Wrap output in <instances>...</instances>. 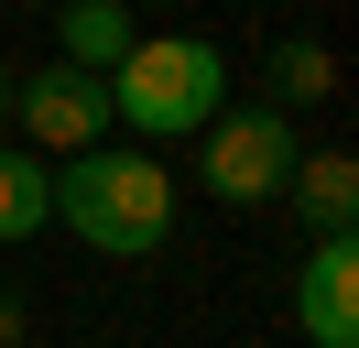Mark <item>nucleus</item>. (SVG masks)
Masks as SVG:
<instances>
[{"mask_svg": "<svg viewBox=\"0 0 359 348\" xmlns=\"http://www.w3.org/2000/svg\"><path fill=\"white\" fill-rule=\"evenodd\" d=\"M55 218H66L76 239H88L98 261H153L163 239H175V174H163L153 142H88L55 163Z\"/></svg>", "mask_w": 359, "mask_h": 348, "instance_id": "1", "label": "nucleus"}, {"mask_svg": "<svg viewBox=\"0 0 359 348\" xmlns=\"http://www.w3.org/2000/svg\"><path fill=\"white\" fill-rule=\"evenodd\" d=\"M218 98H229V55L207 33H131V55L109 65V120L131 142H196Z\"/></svg>", "mask_w": 359, "mask_h": 348, "instance_id": "2", "label": "nucleus"}, {"mask_svg": "<svg viewBox=\"0 0 359 348\" xmlns=\"http://www.w3.org/2000/svg\"><path fill=\"white\" fill-rule=\"evenodd\" d=\"M196 142H207V196H218V207H272L283 174H294V109H272V98H218Z\"/></svg>", "mask_w": 359, "mask_h": 348, "instance_id": "3", "label": "nucleus"}, {"mask_svg": "<svg viewBox=\"0 0 359 348\" xmlns=\"http://www.w3.org/2000/svg\"><path fill=\"white\" fill-rule=\"evenodd\" d=\"M11 130H22L33 152H55V163H66V152H88V142H109V76H98V65H33V76H11Z\"/></svg>", "mask_w": 359, "mask_h": 348, "instance_id": "4", "label": "nucleus"}, {"mask_svg": "<svg viewBox=\"0 0 359 348\" xmlns=\"http://www.w3.org/2000/svg\"><path fill=\"white\" fill-rule=\"evenodd\" d=\"M294 337L305 348H359V229L316 239L294 261Z\"/></svg>", "mask_w": 359, "mask_h": 348, "instance_id": "5", "label": "nucleus"}, {"mask_svg": "<svg viewBox=\"0 0 359 348\" xmlns=\"http://www.w3.org/2000/svg\"><path fill=\"white\" fill-rule=\"evenodd\" d=\"M283 196H294V218H305L316 239H337V229H359V163H348V152H294V174H283Z\"/></svg>", "mask_w": 359, "mask_h": 348, "instance_id": "6", "label": "nucleus"}, {"mask_svg": "<svg viewBox=\"0 0 359 348\" xmlns=\"http://www.w3.org/2000/svg\"><path fill=\"white\" fill-rule=\"evenodd\" d=\"M33 229H55V163L33 142H0V250Z\"/></svg>", "mask_w": 359, "mask_h": 348, "instance_id": "7", "label": "nucleus"}, {"mask_svg": "<svg viewBox=\"0 0 359 348\" xmlns=\"http://www.w3.org/2000/svg\"><path fill=\"white\" fill-rule=\"evenodd\" d=\"M262 98H272V109H327V98H337V55H327L316 33H283V44L262 55Z\"/></svg>", "mask_w": 359, "mask_h": 348, "instance_id": "8", "label": "nucleus"}, {"mask_svg": "<svg viewBox=\"0 0 359 348\" xmlns=\"http://www.w3.org/2000/svg\"><path fill=\"white\" fill-rule=\"evenodd\" d=\"M131 33H142V22L120 11V0H66V11H55V44H66V65H98V76L131 55Z\"/></svg>", "mask_w": 359, "mask_h": 348, "instance_id": "9", "label": "nucleus"}, {"mask_svg": "<svg viewBox=\"0 0 359 348\" xmlns=\"http://www.w3.org/2000/svg\"><path fill=\"white\" fill-rule=\"evenodd\" d=\"M22 326H33V316H22V294L0 283V348H22Z\"/></svg>", "mask_w": 359, "mask_h": 348, "instance_id": "10", "label": "nucleus"}, {"mask_svg": "<svg viewBox=\"0 0 359 348\" xmlns=\"http://www.w3.org/2000/svg\"><path fill=\"white\" fill-rule=\"evenodd\" d=\"M0 130H11V65H0Z\"/></svg>", "mask_w": 359, "mask_h": 348, "instance_id": "11", "label": "nucleus"}]
</instances>
